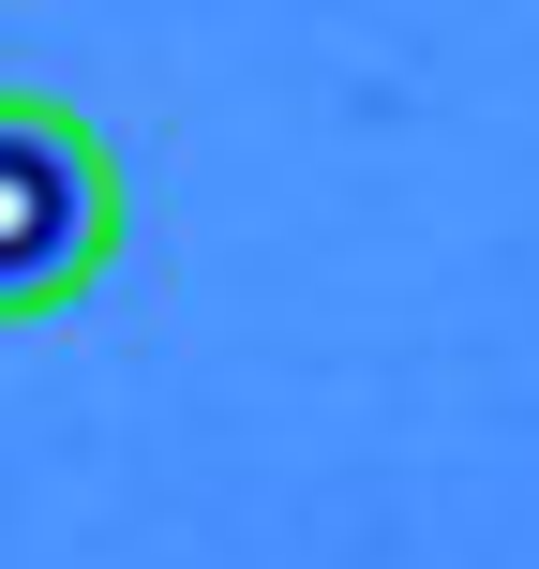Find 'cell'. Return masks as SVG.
Returning a JSON list of instances; mask_svg holds the SVG:
<instances>
[{
    "mask_svg": "<svg viewBox=\"0 0 539 569\" xmlns=\"http://www.w3.org/2000/svg\"><path fill=\"white\" fill-rule=\"evenodd\" d=\"M136 240V196H120L106 120L46 106V90H0V330H46Z\"/></svg>",
    "mask_w": 539,
    "mask_h": 569,
    "instance_id": "cell-1",
    "label": "cell"
}]
</instances>
